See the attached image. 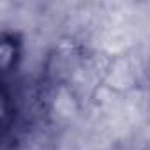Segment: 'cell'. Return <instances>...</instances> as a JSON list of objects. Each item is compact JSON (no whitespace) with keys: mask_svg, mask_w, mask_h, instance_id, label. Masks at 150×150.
Here are the masks:
<instances>
[{"mask_svg":"<svg viewBox=\"0 0 150 150\" xmlns=\"http://www.w3.org/2000/svg\"><path fill=\"white\" fill-rule=\"evenodd\" d=\"M20 48H21V42L14 37V35H9L6 34L4 39H2V69L4 72H9L16 67L18 60H20Z\"/></svg>","mask_w":150,"mask_h":150,"instance_id":"6da1fadb","label":"cell"}]
</instances>
